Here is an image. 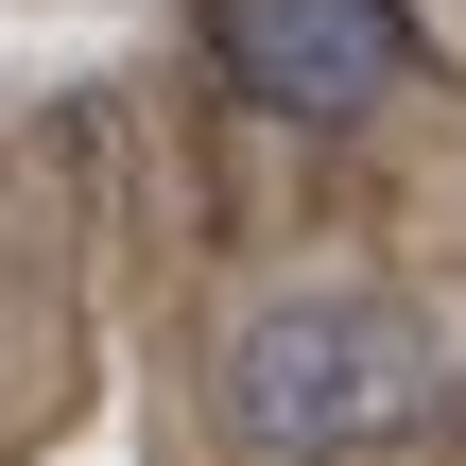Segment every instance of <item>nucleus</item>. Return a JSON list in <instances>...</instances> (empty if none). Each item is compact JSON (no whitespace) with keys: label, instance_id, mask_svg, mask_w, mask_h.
Instances as JSON below:
<instances>
[{"label":"nucleus","instance_id":"nucleus-1","mask_svg":"<svg viewBox=\"0 0 466 466\" xmlns=\"http://www.w3.org/2000/svg\"><path fill=\"white\" fill-rule=\"evenodd\" d=\"M208 415L242 466H363L450 415V329L398 294H259L208 363Z\"/></svg>","mask_w":466,"mask_h":466},{"label":"nucleus","instance_id":"nucleus-2","mask_svg":"<svg viewBox=\"0 0 466 466\" xmlns=\"http://www.w3.org/2000/svg\"><path fill=\"white\" fill-rule=\"evenodd\" d=\"M208 52H225V86L277 104V121H380V104L432 69L398 0H208Z\"/></svg>","mask_w":466,"mask_h":466}]
</instances>
